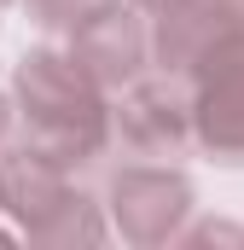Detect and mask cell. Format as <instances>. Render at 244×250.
I'll use <instances>...</instances> for the list:
<instances>
[{"label":"cell","mask_w":244,"mask_h":250,"mask_svg":"<svg viewBox=\"0 0 244 250\" xmlns=\"http://www.w3.org/2000/svg\"><path fill=\"white\" fill-rule=\"evenodd\" d=\"M18 105L29 151L47 163H87L105 151L111 117H105V87L70 59V53H29L18 64Z\"/></svg>","instance_id":"obj_1"},{"label":"cell","mask_w":244,"mask_h":250,"mask_svg":"<svg viewBox=\"0 0 244 250\" xmlns=\"http://www.w3.org/2000/svg\"><path fill=\"white\" fill-rule=\"evenodd\" d=\"M192 70V134L221 151V157H244V23L221 29Z\"/></svg>","instance_id":"obj_2"},{"label":"cell","mask_w":244,"mask_h":250,"mask_svg":"<svg viewBox=\"0 0 244 250\" xmlns=\"http://www.w3.org/2000/svg\"><path fill=\"white\" fill-rule=\"evenodd\" d=\"M70 59L99 87H128L151 59V29L140 23V12L128 0H111V6H99L93 18H81L70 29Z\"/></svg>","instance_id":"obj_3"},{"label":"cell","mask_w":244,"mask_h":250,"mask_svg":"<svg viewBox=\"0 0 244 250\" xmlns=\"http://www.w3.org/2000/svg\"><path fill=\"white\" fill-rule=\"evenodd\" d=\"M117 128H122V140H128L134 151H145V157H175V151H186V140H192V105L181 99L175 82H163V76H134V82L122 87Z\"/></svg>","instance_id":"obj_4"},{"label":"cell","mask_w":244,"mask_h":250,"mask_svg":"<svg viewBox=\"0 0 244 250\" xmlns=\"http://www.w3.org/2000/svg\"><path fill=\"white\" fill-rule=\"evenodd\" d=\"M99 6H111V0H29L35 23H47V29H76V23L93 18Z\"/></svg>","instance_id":"obj_5"},{"label":"cell","mask_w":244,"mask_h":250,"mask_svg":"<svg viewBox=\"0 0 244 250\" xmlns=\"http://www.w3.org/2000/svg\"><path fill=\"white\" fill-rule=\"evenodd\" d=\"M0 134H6V99H0Z\"/></svg>","instance_id":"obj_6"},{"label":"cell","mask_w":244,"mask_h":250,"mask_svg":"<svg viewBox=\"0 0 244 250\" xmlns=\"http://www.w3.org/2000/svg\"><path fill=\"white\" fill-rule=\"evenodd\" d=\"M140 6H151V12H157V6H163V0H140Z\"/></svg>","instance_id":"obj_7"},{"label":"cell","mask_w":244,"mask_h":250,"mask_svg":"<svg viewBox=\"0 0 244 250\" xmlns=\"http://www.w3.org/2000/svg\"><path fill=\"white\" fill-rule=\"evenodd\" d=\"M0 6H6V0H0Z\"/></svg>","instance_id":"obj_8"}]
</instances>
